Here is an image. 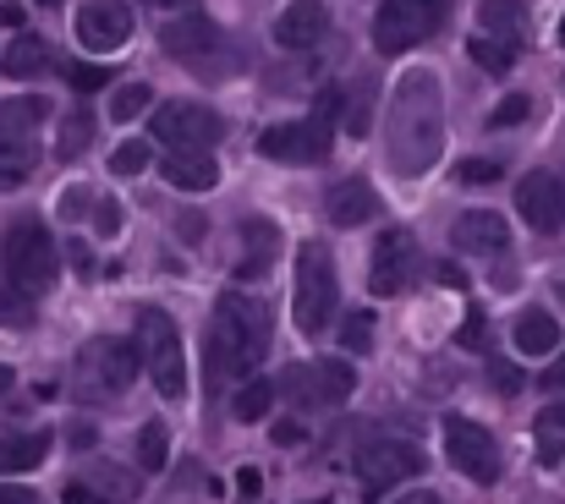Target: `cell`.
Wrapping results in <instances>:
<instances>
[{
	"mask_svg": "<svg viewBox=\"0 0 565 504\" xmlns=\"http://www.w3.org/2000/svg\"><path fill=\"white\" fill-rule=\"evenodd\" d=\"M384 154L395 175H423L445 154V94L434 72H406L384 110Z\"/></svg>",
	"mask_w": 565,
	"mask_h": 504,
	"instance_id": "cell-1",
	"label": "cell"
},
{
	"mask_svg": "<svg viewBox=\"0 0 565 504\" xmlns=\"http://www.w3.org/2000/svg\"><path fill=\"white\" fill-rule=\"evenodd\" d=\"M269 340H275L269 308L258 297H247V291H225L214 302V319H209V373L214 378L253 373L269 356Z\"/></svg>",
	"mask_w": 565,
	"mask_h": 504,
	"instance_id": "cell-2",
	"label": "cell"
},
{
	"mask_svg": "<svg viewBox=\"0 0 565 504\" xmlns=\"http://www.w3.org/2000/svg\"><path fill=\"white\" fill-rule=\"evenodd\" d=\"M138 367H143V356H138L132 340H116V335L88 340L77 351V362H72V395L88 400V406H105V400H116V395L132 389Z\"/></svg>",
	"mask_w": 565,
	"mask_h": 504,
	"instance_id": "cell-3",
	"label": "cell"
},
{
	"mask_svg": "<svg viewBox=\"0 0 565 504\" xmlns=\"http://www.w3.org/2000/svg\"><path fill=\"white\" fill-rule=\"evenodd\" d=\"M291 308H297V330L319 340L335 324L341 308V286H335V264L324 242H302L297 247V280H291Z\"/></svg>",
	"mask_w": 565,
	"mask_h": 504,
	"instance_id": "cell-4",
	"label": "cell"
},
{
	"mask_svg": "<svg viewBox=\"0 0 565 504\" xmlns=\"http://www.w3.org/2000/svg\"><path fill=\"white\" fill-rule=\"evenodd\" d=\"M0 264L22 297H44L61 275V253H55V236L44 230V219H17L0 242Z\"/></svg>",
	"mask_w": 565,
	"mask_h": 504,
	"instance_id": "cell-5",
	"label": "cell"
},
{
	"mask_svg": "<svg viewBox=\"0 0 565 504\" xmlns=\"http://www.w3.org/2000/svg\"><path fill=\"white\" fill-rule=\"evenodd\" d=\"M358 389V367L341 356H313V362H291L275 384V395H286L297 411H335L347 406Z\"/></svg>",
	"mask_w": 565,
	"mask_h": 504,
	"instance_id": "cell-6",
	"label": "cell"
},
{
	"mask_svg": "<svg viewBox=\"0 0 565 504\" xmlns=\"http://www.w3.org/2000/svg\"><path fill=\"white\" fill-rule=\"evenodd\" d=\"M138 356H143V367H149V378L166 400L188 395V351H182V330L166 308L138 313Z\"/></svg>",
	"mask_w": 565,
	"mask_h": 504,
	"instance_id": "cell-7",
	"label": "cell"
},
{
	"mask_svg": "<svg viewBox=\"0 0 565 504\" xmlns=\"http://www.w3.org/2000/svg\"><path fill=\"white\" fill-rule=\"evenodd\" d=\"M450 0H384L374 11V44L379 55H406L417 50L439 22H445Z\"/></svg>",
	"mask_w": 565,
	"mask_h": 504,
	"instance_id": "cell-8",
	"label": "cell"
},
{
	"mask_svg": "<svg viewBox=\"0 0 565 504\" xmlns=\"http://www.w3.org/2000/svg\"><path fill=\"white\" fill-rule=\"evenodd\" d=\"M154 138L166 143V154H214V143L225 138V121L198 99H171L154 110Z\"/></svg>",
	"mask_w": 565,
	"mask_h": 504,
	"instance_id": "cell-9",
	"label": "cell"
},
{
	"mask_svg": "<svg viewBox=\"0 0 565 504\" xmlns=\"http://www.w3.org/2000/svg\"><path fill=\"white\" fill-rule=\"evenodd\" d=\"M330 127H335V116L313 110V116H302V121L269 127V132L258 138V149H264L269 160H280V165H319V160L330 154V143H335Z\"/></svg>",
	"mask_w": 565,
	"mask_h": 504,
	"instance_id": "cell-10",
	"label": "cell"
},
{
	"mask_svg": "<svg viewBox=\"0 0 565 504\" xmlns=\"http://www.w3.org/2000/svg\"><path fill=\"white\" fill-rule=\"evenodd\" d=\"M445 455H450V467L461 472V478H472V483H494L500 478V444H494V433L483 428V422H472V417H445Z\"/></svg>",
	"mask_w": 565,
	"mask_h": 504,
	"instance_id": "cell-11",
	"label": "cell"
},
{
	"mask_svg": "<svg viewBox=\"0 0 565 504\" xmlns=\"http://www.w3.org/2000/svg\"><path fill=\"white\" fill-rule=\"evenodd\" d=\"M417 275H423V247H417V236L412 230H384L374 242V269H369V291L374 297H401V291H412L417 286Z\"/></svg>",
	"mask_w": 565,
	"mask_h": 504,
	"instance_id": "cell-12",
	"label": "cell"
},
{
	"mask_svg": "<svg viewBox=\"0 0 565 504\" xmlns=\"http://www.w3.org/2000/svg\"><path fill=\"white\" fill-rule=\"evenodd\" d=\"M417 472H423V455H417L406 439H369V444L358 450V478H363L369 504H379L395 483H406V478H417Z\"/></svg>",
	"mask_w": 565,
	"mask_h": 504,
	"instance_id": "cell-13",
	"label": "cell"
},
{
	"mask_svg": "<svg viewBox=\"0 0 565 504\" xmlns=\"http://www.w3.org/2000/svg\"><path fill=\"white\" fill-rule=\"evenodd\" d=\"M160 50L177 55V61H188L192 72H225L214 55L231 50V44H225V33H220L209 17L192 11V17H182V22H166V28H160Z\"/></svg>",
	"mask_w": 565,
	"mask_h": 504,
	"instance_id": "cell-14",
	"label": "cell"
},
{
	"mask_svg": "<svg viewBox=\"0 0 565 504\" xmlns=\"http://www.w3.org/2000/svg\"><path fill=\"white\" fill-rule=\"evenodd\" d=\"M516 214L539 230V236H555L565 225V181L555 170H533L516 181Z\"/></svg>",
	"mask_w": 565,
	"mask_h": 504,
	"instance_id": "cell-15",
	"label": "cell"
},
{
	"mask_svg": "<svg viewBox=\"0 0 565 504\" xmlns=\"http://www.w3.org/2000/svg\"><path fill=\"white\" fill-rule=\"evenodd\" d=\"M132 6L127 0H83L77 11V39L94 50V55H116L127 39H132Z\"/></svg>",
	"mask_w": 565,
	"mask_h": 504,
	"instance_id": "cell-16",
	"label": "cell"
},
{
	"mask_svg": "<svg viewBox=\"0 0 565 504\" xmlns=\"http://www.w3.org/2000/svg\"><path fill=\"white\" fill-rule=\"evenodd\" d=\"M330 6L324 0H291L280 17H275V44L286 50V55H308V50H319L324 39H330Z\"/></svg>",
	"mask_w": 565,
	"mask_h": 504,
	"instance_id": "cell-17",
	"label": "cell"
},
{
	"mask_svg": "<svg viewBox=\"0 0 565 504\" xmlns=\"http://www.w3.org/2000/svg\"><path fill=\"white\" fill-rule=\"evenodd\" d=\"M324 214H330V225L358 230V225L379 219V192L363 181V175H341V181L324 186Z\"/></svg>",
	"mask_w": 565,
	"mask_h": 504,
	"instance_id": "cell-18",
	"label": "cell"
},
{
	"mask_svg": "<svg viewBox=\"0 0 565 504\" xmlns=\"http://www.w3.org/2000/svg\"><path fill=\"white\" fill-rule=\"evenodd\" d=\"M505 242H511V225L494 214V208H472V214H461L456 225H450V247L456 253H505Z\"/></svg>",
	"mask_w": 565,
	"mask_h": 504,
	"instance_id": "cell-19",
	"label": "cell"
},
{
	"mask_svg": "<svg viewBox=\"0 0 565 504\" xmlns=\"http://www.w3.org/2000/svg\"><path fill=\"white\" fill-rule=\"evenodd\" d=\"M275 253H280V230H275L269 219H247V225H242V258H236V275H242V280H264L269 264H275Z\"/></svg>",
	"mask_w": 565,
	"mask_h": 504,
	"instance_id": "cell-20",
	"label": "cell"
},
{
	"mask_svg": "<svg viewBox=\"0 0 565 504\" xmlns=\"http://www.w3.org/2000/svg\"><path fill=\"white\" fill-rule=\"evenodd\" d=\"M50 116L44 94H22V99H0V143H33V127Z\"/></svg>",
	"mask_w": 565,
	"mask_h": 504,
	"instance_id": "cell-21",
	"label": "cell"
},
{
	"mask_svg": "<svg viewBox=\"0 0 565 504\" xmlns=\"http://www.w3.org/2000/svg\"><path fill=\"white\" fill-rule=\"evenodd\" d=\"M50 66H55V50H50L39 33H22V39H11V50H6V77L28 83V77H44Z\"/></svg>",
	"mask_w": 565,
	"mask_h": 504,
	"instance_id": "cell-22",
	"label": "cell"
},
{
	"mask_svg": "<svg viewBox=\"0 0 565 504\" xmlns=\"http://www.w3.org/2000/svg\"><path fill=\"white\" fill-rule=\"evenodd\" d=\"M160 175L171 186H182V192H209L220 181V165H214V154H166Z\"/></svg>",
	"mask_w": 565,
	"mask_h": 504,
	"instance_id": "cell-23",
	"label": "cell"
},
{
	"mask_svg": "<svg viewBox=\"0 0 565 504\" xmlns=\"http://www.w3.org/2000/svg\"><path fill=\"white\" fill-rule=\"evenodd\" d=\"M516 351H527V356L561 351V324H555L550 308H527V313L516 319Z\"/></svg>",
	"mask_w": 565,
	"mask_h": 504,
	"instance_id": "cell-24",
	"label": "cell"
},
{
	"mask_svg": "<svg viewBox=\"0 0 565 504\" xmlns=\"http://www.w3.org/2000/svg\"><path fill=\"white\" fill-rule=\"evenodd\" d=\"M478 22H483L489 39H511V44H516V39L527 33V6H522V0H483V6H478Z\"/></svg>",
	"mask_w": 565,
	"mask_h": 504,
	"instance_id": "cell-25",
	"label": "cell"
},
{
	"mask_svg": "<svg viewBox=\"0 0 565 504\" xmlns=\"http://www.w3.org/2000/svg\"><path fill=\"white\" fill-rule=\"evenodd\" d=\"M44 455H50V433H11V439H0V478L33 472Z\"/></svg>",
	"mask_w": 565,
	"mask_h": 504,
	"instance_id": "cell-26",
	"label": "cell"
},
{
	"mask_svg": "<svg viewBox=\"0 0 565 504\" xmlns=\"http://www.w3.org/2000/svg\"><path fill=\"white\" fill-rule=\"evenodd\" d=\"M88 149H94V110H83V105H77V110H72L66 121H61L55 154H61V160L72 165V160H77V154H88Z\"/></svg>",
	"mask_w": 565,
	"mask_h": 504,
	"instance_id": "cell-27",
	"label": "cell"
},
{
	"mask_svg": "<svg viewBox=\"0 0 565 504\" xmlns=\"http://www.w3.org/2000/svg\"><path fill=\"white\" fill-rule=\"evenodd\" d=\"M516 50H522V44H511V39H489V33L467 44V55H472V61H478L483 72H494V77H500V72H511Z\"/></svg>",
	"mask_w": 565,
	"mask_h": 504,
	"instance_id": "cell-28",
	"label": "cell"
},
{
	"mask_svg": "<svg viewBox=\"0 0 565 504\" xmlns=\"http://www.w3.org/2000/svg\"><path fill=\"white\" fill-rule=\"evenodd\" d=\"M269 406H275V384H264V378L242 384V389H236V400H231V411H236L242 422H264V417H269Z\"/></svg>",
	"mask_w": 565,
	"mask_h": 504,
	"instance_id": "cell-29",
	"label": "cell"
},
{
	"mask_svg": "<svg viewBox=\"0 0 565 504\" xmlns=\"http://www.w3.org/2000/svg\"><path fill=\"white\" fill-rule=\"evenodd\" d=\"M138 461H143V472H166V461H171V428L166 422H143Z\"/></svg>",
	"mask_w": 565,
	"mask_h": 504,
	"instance_id": "cell-30",
	"label": "cell"
},
{
	"mask_svg": "<svg viewBox=\"0 0 565 504\" xmlns=\"http://www.w3.org/2000/svg\"><path fill=\"white\" fill-rule=\"evenodd\" d=\"M33 175V143H0V192H17Z\"/></svg>",
	"mask_w": 565,
	"mask_h": 504,
	"instance_id": "cell-31",
	"label": "cell"
},
{
	"mask_svg": "<svg viewBox=\"0 0 565 504\" xmlns=\"http://www.w3.org/2000/svg\"><path fill=\"white\" fill-rule=\"evenodd\" d=\"M149 105H154V88H149V83H127V88H116L110 116H116V121H132V116H143Z\"/></svg>",
	"mask_w": 565,
	"mask_h": 504,
	"instance_id": "cell-32",
	"label": "cell"
},
{
	"mask_svg": "<svg viewBox=\"0 0 565 504\" xmlns=\"http://www.w3.org/2000/svg\"><path fill=\"white\" fill-rule=\"evenodd\" d=\"M500 175H505L500 160H461V165H456V181H461V186H494Z\"/></svg>",
	"mask_w": 565,
	"mask_h": 504,
	"instance_id": "cell-33",
	"label": "cell"
},
{
	"mask_svg": "<svg viewBox=\"0 0 565 504\" xmlns=\"http://www.w3.org/2000/svg\"><path fill=\"white\" fill-rule=\"evenodd\" d=\"M369 340H374V313L358 308V313L341 324V345H347V351H369Z\"/></svg>",
	"mask_w": 565,
	"mask_h": 504,
	"instance_id": "cell-34",
	"label": "cell"
},
{
	"mask_svg": "<svg viewBox=\"0 0 565 504\" xmlns=\"http://www.w3.org/2000/svg\"><path fill=\"white\" fill-rule=\"evenodd\" d=\"M369 88H374V83H358V88H352V116H347V132H352V138H369V132H374V127H369V105H374Z\"/></svg>",
	"mask_w": 565,
	"mask_h": 504,
	"instance_id": "cell-35",
	"label": "cell"
},
{
	"mask_svg": "<svg viewBox=\"0 0 565 504\" xmlns=\"http://www.w3.org/2000/svg\"><path fill=\"white\" fill-rule=\"evenodd\" d=\"M527 116H533V99H527V94H511V99H500V105H494L489 127H522Z\"/></svg>",
	"mask_w": 565,
	"mask_h": 504,
	"instance_id": "cell-36",
	"label": "cell"
},
{
	"mask_svg": "<svg viewBox=\"0 0 565 504\" xmlns=\"http://www.w3.org/2000/svg\"><path fill=\"white\" fill-rule=\"evenodd\" d=\"M66 77H72V88H77V94H94V88H105V83H110V66H94V61H72V72H66Z\"/></svg>",
	"mask_w": 565,
	"mask_h": 504,
	"instance_id": "cell-37",
	"label": "cell"
},
{
	"mask_svg": "<svg viewBox=\"0 0 565 504\" xmlns=\"http://www.w3.org/2000/svg\"><path fill=\"white\" fill-rule=\"evenodd\" d=\"M28 302H33V297H22L17 286H11V291L0 286V324H11V330H22V324L33 319V313H28Z\"/></svg>",
	"mask_w": 565,
	"mask_h": 504,
	"instance_id": "cell-38",
	"label": "cell"
},
{
	"mask_svg": "<svg viewBox=\"0 0 565 504\" xmlns=\"http://www.w3.org/2000/svg\"><path fill=\"white\" fill-rule=\"evenodd\" d=\"M143 165H149V143H121V149L110 154V170H116V175H138Z\"/></svg>",
	"mask_w": 565,
	"mask_h": 504,
	"instance_id": "cell-39",
	"label": "cell"
},
{
	"mask_svg": "<svg viewBox=\"0 0 565 504\" xmlns=\"http://www.w3.org/2000/svg\"><path fill=\"white\" fill-rule=\"evenodd\" d=\"M94 230H99V236H116V230H121V208H116V197H94Z\"/></svg>",
	"mask_w": 565,
	"mask_h": 504,
	"instance_id": "cell-40",
	"label": "cell"
},
{
	"mask_svg": "<svg viewBox=\"0 0 565 504\" xmlns=\"http://www.w3.org/2000/svg\"><path fill=\"white\" fill-rule=\"evenodd\" d=\"M61 504H105V494H99L88 478H72V483H66V494H61Z\"/></svg>",
	"mask_w": 565,
	"mask_h": 504,
	"instance_id": "cell-41",
	"label": "cell"
},
{
	"mask_svg": "<svg viewBox=\"0 0 565 504\" xmlns=\"http://www.w3.org/2000/svg\"><path fill=\"white\" fill-rule=\"evenodd\" d=\"M489 378H494V389H505V395L522 389V373H516L511 362H489Z\"/></svg>",
	"mask_w": 565,
	"mask_h": 504,
	"instance_id": "cell-42",
	"label": "cell"
},
{
	"mask_svg": "<svg viewBox=\"0 0 565 504\" xmlns=\"http://www.w3.org/2000/svg\"><path fill=\"white\" fill-rule=\"evenodd\" d=\"M539 433H544V428H539ZM539 461H544V467H561L565 461V439H550V433H544V439H539Z\"/></svg>",
	"mask_w": 565,
	"mask_h": 504,
	"instance_id": "cell-43",
	"label": "cell"
},
{
	"mask_svg": "<svg viewBox=\"0 0 565 504\" xmlns=\"http://www.w3.org/2000/svg\"><path fill=\"white\" fill-rule=\"evenodd\" d=\"M302 439H308V433H302V422H275V444H280V450H297Z\"/></svg>",
	"mask_w": 565,
	"mask_h": 504,
	"instance_id": "cell-44",
	"label": "cell"
},
{
	"mask_svg": "<svg viewBox=\"0 0 565 504\" xmlns=\"http://www.w3.org/2000/svg\"><path fill=\"white\" fill-rule=\"evenodd\" d=\"M456 340H461V345H472V340H483V313H467V324L456 330Z\"/></svg>",
	"mask_w": 565,
	"mask_h": 504,
	"instance_id": "cell-45",
	"label": "cell"
},
{
	"mask_svg": "<svg viewBox=\"0 0 565 504\" xmlns=\"http://www.w3.org/2000/svg\"><path fill=\"white\" fill-rule=\"evenodd\" d=\"M539 428H561V433H565V400H561V406H544Z\"/></svg>",
	"mask_w": 565,
	"mask_h": 504,
	"instance_id": "cell-46",
	"label": "cell"
},
{
	"mask_svg": "<svg viewBox=\"0 0 565 504\" xmlns=\"http://www.w3.org/2000/svg\"><path fill=\"white\" fill-rule=\"evenodd\" d=\"M236 483H242V494H258V489H264V478H258L253 467H242V472H236Z\"/></svg>",
	"mask_w": 565,
	"mask_h": 504,
	"instance_id": "cell-47",
	"label": "cell"
},
{
	"mask_svg": "<svg viewBox=\"0 0 565 504\" xmlns=\"http://www.w3.org/2000/svg\"><path fill=\"white\" fill-rule=\"evenodd\" d=\"M0 504H33L28 489H11V483H0Z\"/></svg>",
	"mask_w": 565,
	"mask_h": 504,
	"instance_id": "cell-48",
	"label": "cell"
},
{
	"mask_svg": "<svg viewBox=\"0 0 565 504\" xmlns=\"http://www.w3.org/2000/svg\"><path fill=\"white\" fill-rule=\"evenodd\" d=\"M544 389H565V351H561V362L544 373Z\"/></svg>",
	"mask_w": 565,
	"mask_h": 504,
	"instance_id": "cell-49",
	"label": "cell"
},
{
	"mask_svg": "<svg viewBox=\"0 0 565 504\" xmlns=\"http://www.w3.org/2000/svg\"><path fill=\"white\" fill-rule=\"evenodd\" d=\"M390 504H439L428 489H412V494H401V500H390Z\"/></svg>",
	"mask_w": 565,
	"mask_h": 504,
	"instance_id": "cell-50",
	"label": "cell"
},
{
	"mask_svg": "<svg viewBox=\"0 0 565 504\" xmlns=\"http://www.w3.org/2000/svg\"><path fill=\"white\" fill-rule=\"evenodd\" d=\"M72 264H77V269L88 275V264H94V258H88V247H83V242H72Z\"/></svg>",
	"mask_w": 565,
	"mask_h": 504,
	"instance_id": "cell-51",
	"label": "cell"
},
{
	"mask_svg": "<svg viewBox=\"0 0 565 504\" xmlns=\"http://www.w3.org/2000/svg\"><path fill=\"white\" fill-rule=\"evenodd\" d=\"M72 444H77V450H88V444H94V428H77V422H72Z\"/></svg>",
	"mask_w": 565,
	"mask_h": 504,
	"instance_id": "cell-52",
	"label": "cell"
},
{
	"mask_svg": "<svg viewBox=\"0 0 565 504\" xmlns=\"http://www.w3.org/2000/svg\"><path fill=\"white\" fill-rule=\"evenodd\" d=\"M143 6H154V11H188L192 0H143Z\"/></svg>",
	"mask_w": 565,
	"mask_h": 504,
	"instance_id": "cell-53",
	"label": "cell"
},
{
	"mask_svg": "<svg viewBox=\"0 0 565 504\" xmlns=\"http://www.w3.org/2000/svg\"><path fill=\"white\" fill-rule=\"evenodd\" d=\"M11 384H17V373H11V367H6V362H0V395H6V389H11Z\"/></svg>",
	"mask_w": 565,
	"mask_h": 504,
	"instance_id": "cell-54",
	"label": "cell"
},
{
	"mask_svg": "<svg viewBox=\"0 0 565 504\" xmlns=\"http://www.w3.org/2000/svg\"><path fill=\"white\" fill-rule=\"evenodd\" d=\"M555 39H561V44H565V17H561V28H555Z\"/></svg>",
	"mask_w": 565,
	"mask_h": 504,
	"instance_id": "cell-55",
	"label": "cell"
},
{
	"mask_svg": "<svg viewBox=\"0 0 565 504\" xmlns=\"http://www.w3.org/2000/svg\"><path fill=\"white\" fill-rule=\"evenodd\" d=\"M39 6H61V0H39Z\"/></svg>",
	"mask_w": 565,
	"mask_h": 504,
	"instance_id": "cell-56",
	"label": "cell"
},
{
	"mask_svg": "<svg viewBox=\"0 0 565 504\" xmlns=\"http://www.w3.org/2000/svg\"><path fill=\"white\" fill-rule=\"evenodd\" d=\"M319 504H324V500H319Z\"/></svg>",
	"mask_w": 565,
	"mask_h": 504,
	"instance_id": "cell-57",
	"label": "cell"
}]
</instances>
